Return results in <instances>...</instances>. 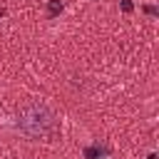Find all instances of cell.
I'll list each match as a JSON object with an SVG mask.
<instances>
[{"mask_svg":"<svg viewBox=\"0 0 159 159\" xmlns=\"http://www.w3.org/2000/svg\"><path fill=\"white\" fill-rule=\"evenodd\" d=\"M122 10H124V12H132V10H134L132 0H122Z\"/></svg>","mask_w":159,"mask_h":159,"instance_id":"277c9868","label":"cell"},{"mask_svg":"<svg viewBox=\"0 0 159 159\" xmlns=\"http://www.w3.org/2000/svg\"><path fill=\"white\" fill-rule=\"evenodd\" d=\"M144 12H147V15H157V7H154V5H144Z\"/></svg>","mask_w":159,"mask_h":159,"instance_id":"5b68a950","label":"cell"},{"mask_svg":"<svg viewBox=\"0 0 159 159\" xmlns=\"http://www.w3.org/2000/svg\"><path fill=\"white\" fill-rule=\"evenodd\" d=\"M147 159H157V154H149V157H147Z\"/></svg>","mask_w":159,"mask_h":159,"instance_id":"8992f818","label":"cell"},{"mask_svg":"<svg viewBox=\"0 0 159 159\" xmlns=\"http://www.w3.org/2000/svg\"><path fill=\"white\" fill-rule=\"evenodd\" d=\"M62 12V2L60 0H50L47 2V17H57Z\"/></svg>","mask_w":159,"mask_h":159,"instance_id":"7a4b0ae2","label":"cell"},{"mask_svg":"<svg viewBox=\"0 0 159 159\" xmlns=\"http://www.w3.org/2000/svg\"><path fill=\"white\" fill-rule=\"evenodd\" d=\"M104 152H107V149H99V144H92V147L84 149V157H87V159H99Z\"/></svg>","mask_w":159,"mask_h":159,"instance_id":"3957f363","label":"cell"},{"mask_svg":"<svg viewBox=\"0 0 159 159\" xmlns=\"http://www.w3.org/2000/svg\"><path fill=\"white\" fill-rule=\"evenodd\" d=\"M17 127L35 139H52L57 134V117L42 102H30L17 112Z\"/></svg>","mask_w":159,"mask_h":159,"instance_id":"6da1fadb","label":"cell"}]
</instances>
